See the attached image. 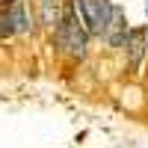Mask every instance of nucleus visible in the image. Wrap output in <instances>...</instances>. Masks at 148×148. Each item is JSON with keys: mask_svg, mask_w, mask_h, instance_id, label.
Returning a JSON list of instances; mask_svg holds the SVG:
<instances>
[{"mask_svg": "<svg viewBox=\"0 0 148 148\" xmlns=\"http://www.w3.org/2000/svg\"><path fill=\"white\" fill-rule=\"evenodd\" d=\"M51 39H53V47H56V53L59 56H65L68 62L74 65H80L89 59V33L83 30V24L77 18V12H74V3L71 0H62V18H59L56 24V30L51 33Z\"/></svg>", "mask_w": 148, "mask_h": 148, "instance_id": "1", "label": "nucleus"}, {"mask_svg": "<svg viewBox=\"0 0 148 148\" xmlns=\"http://www.w3.org/2000/svg\"><path fill=\"white\" fill-rule=\"evenodd\" d=\"M125 53V65H127V74H139L145 59H148V27H130L127 33V42L121 47Z\"/></svg>", "mask_w": 148, "mask_h": 148, "instance_id": "2", "label": "nucleus"}, {"mask_svg": "<svg viewBox=\"0 0 148 148\" xmlns=\"http://www.w3.org/2000/svg\"><path fill=\"white\" fill-rule=\"evenodd\" d=\"M9 12H12L15 36H36L39 33V18H36L33 0H9Z\"/></svg>", "mask_w": 148, "mask_h": 148, "instance_id": "3", "label": "nucleus"}, {"mask_svg": "<svg viewBox=\"0 0 148 148\" xmlns=\"http://www.w3.org/2000/svg\"><path fill=\"white\" fill-rule=\"evenodd\" d=\"M127 33H130V21H127V12L121 6H113V15H110V24L104 30V45L110 51H121L127 42Z\"/></svg>", "mask_w": 148, "mask_h": 148, "instance_id": "4", "label": "nucleus"}, {"mask_svg": "<svg viewBox=\"0 0 148 148\" xmlns=\"http://www.w3.org/2000/svg\"><path fill=\"white\" fill-rule=\"evenodd\" d=\"M113 0H89V15H92V27L89 36L92 39H104V30L110 24V15H113Z\"/></svg>", "mask_w": 148, "mask_h": 148, "instance_id": "5", "label": "nucleus"}, {"mask_svg": "<svg viewBox=\"0 0 148 148\" xmlns=\"http://www.w3.org/2000/svg\"><path fill=\"white\" fill-rule=\"evenodd\" d=\"M36 6V18H39V27L53 33L59 18H62V0H33Z\"/></svg>", "mask_w": 148, "mask_h": 148, "instance_id": "6", "label": "nucleus"}, {"mask_svg": "<svg viewBox=\"0 0 148 148\" xmlns=\"http://www.w3.org/2000/svg\"><path fill=\"white\" fill-rule=\"evenodd\" d=\"M0 39H15V27H12L9 0H3V3H0Z\"/></svg>", "mask_w": 148, "mask_h": 148, "instance_id": "7", "label": "nucleus"}, {"mask_svg": "<svg viewBox=\"0 0 148 148\" xmlns=\"http://www.w3.org/2000/svg\"><path fill=\"white\" fill-rule=\"evenodd\" d=\"M145 62H148V59H145ZM145 80H148V68H145Z\"/></svg>", "mask_w": 148, "mask_h": 148, "instance_id": "8", "label": "nucleus"}]
</instances>
